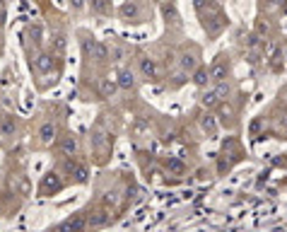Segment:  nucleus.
Wrapping results in <instances>:
<instances>
[{
    "instance_id": "nucleus-1",
    "label": "nucleus",
    "mask_w": 287,
    "mask_h": 232,
    "mask_svg": "<svg viewBox=\"0 0 287 232\" xmlns=\"http://www.w3.org/2000/svg\"><path fill=\"white\" fill-rule=\"evenodd\" d=\"M87 230H89V225H87L85 213H78V215L65 218V220L56 228V232H87Z\"/></svg>"
},
{
    "instance_id": "nucleus-2",
    "label": "nucleus",
    "mask_w": 287,
    "mask_h": 232,
    "mask_svg": "<svg viewBox=\"0 0 287 232\" xmlns=\"http://www.w3.org/2000/svg\"><path fill=\"white\" fill-rule=\"evenodd\" d=\"M63 189V179H60V174L56 172H46L44 174V179H41V184H39V194L41 196H51V194H56Z\"/></svg>"
},
{
    "instance_id": "nucleus-3",
    "label": "nucleus",
    "mask_w": 287,
    "mask_h": 232,
    "mask_svg": "<svg viewBox=\"0 0 287 232\" xmlns=\"http://www.w3.org/2000/svg\"><path fill=\"white\" fill-rule=\"evenodd\" d=\"M109 210L106 208H97V210H92L89 215H87V225L92 228V230H97V228H104L106 223H109Z\"/></svg>"
},
{
    "instance_id": "nucleus-4",
    "label": "nucleus",
    "mask_w": 287,
    "mask_h": 232,
    "mask_svg": "<svg viewBox=\"0 0 287 232\" xmlns=\"http://www.w3.org/2000/svg\"><path fill=\"white\" fill-rule=\"evenodd\" d=\"M56 133H58V128L53 121L41 123V128H39V141H41V145H51L56 141Z\"/></svg>"
},
{
    "instance_id": "nucleus-5",
    "label": "nucleus",
    "mask_w": 287,
    "mask_h": 232,
    "mask_svg": "<svg viewBox=\"0 0 287 232\" xmlns=\"http://www.w3.org/2000/svg\"><path fill=\"white\" fill-rule=\"evenodd\" d=\"M65 172L70 174L75 181H80V184H85V181H87V174H89L85 165H78V162H73V160H68V162H65Z\"/></svg>"
},
{
    "instance_id": "nucleus-6",
    "label": "nucleus",
    "mask_w": 287,
    "mask_h": 232,
    "mask_svg": "<svg viewBox=\"0 0 287 232\" xmlns=\"http://www.w3.org/2000/svg\"><path fill=\"white\" fill-rule=\"evenodd\" d=\"M58 150H60V155H65L68 160L78 152V141H75V136H63V141L58 145Z\"/></svg>"
},
{
    "instance_id": "nucleus-7",
    "label": "nucleus",
    "mask_w": 287,
    "mask_h": 232,
    "mask_svg": "<svg viewBox=\"0 0 287 232\" xmlns=\"http://www.w3.org/2000/svg\"><path fill=\"white\" fill-rule=\"evenodd\" d=\"M15 131H17L15 116H2V118H0V136H2V138H10V136H15Z\"/></svg>"
},
{
    "instance_id": "nucleus-8",
    "label": "nucleus",
    "mask_w": 287,
    "mask_h": 232,
    "mask_svg": "<svg viewBox=\"0 0 287 232\" xmlns=\"http://www.w3.org/2000/svg\"><path fill=\"white\" fill-rule=\"evenodd\" d=\"M225 78H227V63H222V60H217L212 68H210V80L212 83H225Z\"/></svg>"
},
{
    "instance_id": "nucleus-9",
    "label": "nucleus",
    "mask_w": 287,
    "mask_h": 232,
    "mask_svg": "<svg viewBox=\"0 0 287 232\" xmlns=\"http://www.w3.org/2000/svg\"><path fill=\"white\" fill-rule=\"evenodd\" d=\"M87 58H94L97 63L106 60V58H109V49H106V44H102V41H94V44H92V51H89V56H87Z\"/></svg>"
},
{
    "instance_id": "nucleus-10",
    "label": "nucleus",
    "mask_w": 287,
    "mask_h": 232,
    "mask_svg": "<svg viewBox=\"0 0 287 232\" xmlns=\"http://www.w3.org/2000/svg\"><path fill=\"white\" fill-rule=\"evenodd\" d=\"M140 70H143V75L147 80H155L157 78V65H155L152 58H140Z\"/></svg>"
},
{
    "instance_id": "nucleus-11",
    "label": "nucleus",
    "mask_w": 287,
    "mask_h": 232,
    "mask_svg": "<svg viewBox=\"0 0 287 232\" xmlns=\"http://www.w3.org/2000/svg\"><path fill=\"white\" fill-rule=\"evenodd\" d=\"M133 85H135L133 73H130V70H121V73H118V87H121V89H130Z\"/></svg>"
},
{
    "instance_id": "nucleus-12",
    "label": "nucleus",
    "mask_w": 287,
    "mask_h": 232,
    "mask_svg": "<svg viewBox=\"0 0 287 232\" xmlns=\"http://www.w3.org/2000/svg\"><path fill=\"white\" fill-rule=\"evenodd\" d=\"M36 68H39L41 73H49V70L53 68V56H51V54H41V56H36Z\"/></svg>"
},
{
    "instance_id": "nucleus-13",
    "label": "nucleus",
    "mask_w": 287,
    "mask_h": 232,
    "mask_svg": "<svg viewBox=\"0 0 287 232\" xmlns=\"http://www.w3.org/2000/svg\"><path fill=\"white\" fill-rule=\"evenodd\" d=\"M51 46H53V54H65L68 41H65L63 34H53V36H51Z\"/></svg>"
},
{
    "instance_id": "nucleus-14",
    "label": "nucleus",
    "mask_w": 287,
    "mask_h": 232,
    "mask_svg": "<svg viewBox=\"0 0 287 232\" xmlns=\"http://www.w3.org/2000/svg\"><path fill=\"white\" fill-rule=\"evenodd\" d=\"M118 87V80H111V78H104L102 80V97H111Z\"/></svg>"
},
{
    "instance_id": "nucleus-15",
    "label": "nucleus",
    "mask_w": 287,
    "mask_h": 232,
    "mask_svg": "<svg viewBox=\"0 0 287 232\" xmlns=\"http://www.w3.org/2000/svg\"><path fill=\"white\" fill-rule=\"evenodd\" d=\"M167 170L172 174H183L186 172V165H183L179 157H169V160H167Z\"/></svg>"
},
{
    "instance_id": "nucleus-16",
    "label": "nucleus",
    "mask_w": 287,
    "mask_h": 232,
    "mask_svg": "<svg viewBox=\"0 0 287 232\" xmlns=\"http://www.w3.org/2000/svg\"><path fill=\"white\" fill-rule=\"evenodd\" d=\"M201 126H203V131H205L208 136H215V131H217V123H215V118H212V116H203Z\"/></svg>"
},
{
    "instance_id": "nucleus-17",
    "label": "nucleus",
    "mask_w": 287,
    "mask_h": 232,
    "mask_svg": "<svg viewBox=\"0 0 287 232\" xmlns=\"http://www.w3.org/2000/svg\"><path fill=\"white\" fill-rule=\"evenodd\" d=\"M89 2H92V10L97 15H106L109 12V2L106 0H89Z\"/></svg>"
},
{
    "instance_id": "nucleus-18",
    "label": "nucleus",
    "mask_w": 287,
    "mask_h": 232,
    "mask_svg": "<svg viewBox=\"0 0 287 232\" xmlns=\"http://www.w3.org/2000/svg\"><path fill=\"white\" fill-rule=\"evenodd\" d=\"M217 102H220V94H217L215 89H212V92H205V94H203V104H205V107H215Z\"/></svg>"
},
{
    "instance_id": "nucleus-19",
    "label": "nucleus",
    "mask_w": 287,
    "mask_h": 232,
    "mask_svg": "<svg viewBox=\"0 0 287 232\" xmlns=\"http://www.w3.org/2000/svg\"><path fill=\"white\" fill-rule=\"evenodd\" d=\"M208 80H210V70H205V68H201V70L196 73V78H193V83H196L198 87H203Z\"/></svg>"
},
{
    "instance_id": "nucleus-20",
    "label": "nucleus",
    "mask_w": 287,
    "mask_h": 232,
    "mask_svg": "<svg viewBox=\"0 0 287 232\" xmlns=\"http://www.w3.org/2000/svg\"><path fill=\"white\" fill-rule=\"evenodd\" d=\"M121 15H123L126 20H128V17H135V15H138V7H135L133 2H126V5L121 7Z\"/></svg>"
},
{
    "instance_id": "nucleus-21",
    "label": "nucleus",
    "mask_w": 287,
    "mask_h": 232,
    "mask_svg": "<svg viewBox=\"0 0 287 232\" xmlns=\"http://www.w3.org/2000/svg\"><path fill=\"white\" fill-rule=\"evenodd\" d=\"M193 65H196V58L193 56H183L181 58V68H183V70H191Z\"/></svg>"
},
{
    "instance_id": "nucleus-22",
    "label": "nucleus",
    "mask_w": 287,
    "mask_h": 232,
    "mask_svg": "<svg viewBox=\"0 0 287 232\" xmlns=\"http://www.w3.org/2000/svg\"><path fill=\"white\" fill-rule=\"evenodd\" d=\"M82 5H85V0H70V7L73 10H82Z\"/></svg>"
},
{
    "instance_id": "nucleus-23",
    "label": "nucleus",
    "mask_w": 287,
    "mask_h": 232,
    "mask_svg": "<svg viewBox=\"0 0 287 232\" xmlns=\"http://www.w3.org/2000/svg\"><path fill=\"white\" fill-rule=\"evenodd\" d=\"M5 25V10H2V5H0V27Z\"/></svg>"
},
{
    "instance_id": "nucleus-24",
    "label": "nucleus",
    "mask_w": 287,
    "mask_h": 232,
    "mask_svg": "<svg viewBox=\"0 0 287 232\" xmlns=\"http://www.w3.org/2000/svg\"><path fill=\"white\" fill-rule=\"evenodd\" d=\"M270 2H273V5H283L285 0H270Z\"/></svg>"
},
{
    "instance_id": "nucleus-25",
    "label": "nucleus",
    "mask_w": 287,
    "mask_h": 232,
    "mask_svg": "<svg viewBox=\"0 0 287 232\" xmlns=\"http://www.w3.org/2000/svg\"><path fill=\"white\" fill-rule=\"evenodd\" d=\"M285 58H287V49H285Z\"/></svg>"
}]
</instances>
